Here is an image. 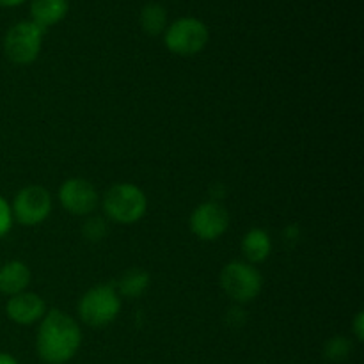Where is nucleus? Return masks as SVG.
Here are the masks:
<instances>
[{
	"label": "nucleus",
	"instance_id": "7",
	"mask_svg": "<svg viewBox=\"0 0 364 364\" xmlns=\"http://www.w3.org/2000/svg\"><path fill=\"white\" fill-rule=\"evenodd\" d=\"M11 212L23 226H36V224L43 223L52 212V198L46 188L39 187V185H31L18 192Z\"/></svg>",
	"mask_w": 364,
	"mask_h": 364
},
{
	"label": "nucleus",
	"instance_id": "17",
	"mask_svg": "<svg viewBox=\"0 0 364 364\" xmlns=\"http://www.w3.org/2000/svg\"><path fill=\"white\" fill-rule=\"evenodd\" d=\"M11 228H13V212L9 203L0 196V238L6 237Z\"/></svg>",
	"mask_w": 364,
	"mask_h": 364
},
{
	"label": "nucleus",
	"instance_id": "21",
	"mask_svg": "<svg viewBox=\"0 0 364 364\" xmlns=\"http://www.w3.org/2000/svg\"><path fill=\"white\" fill-rule=\"evenodd\" d=\"M25 0H0V6L2 7H16L20 4H23Z\"/></svg>",
	"mask_w": 364,
	"mask_h": 364
},
{
	"label": "nucleus",
	"instance_id": "18",
	"mask_svg": "<svg viewBox=\"0 0 364 364\" xmlns=\"http://www.w3.org/2000/svg\"><path fill=\"white\" fill-rule=\"evenodd\" d=\"M85 235L89 240H100L105 235V223L102 219H91L85 224Z\"/></svg>",
	"mask_w": 364,
	"mask_h": 364
},
{
	"label": "nucleus",
	"instance_id": "9",
	"mask_svg": "<svg viewBox=\"0 0 364 364\" xmlns=\"http://www.w3.org/2000/svg\"><path fill=\"white\" fill-rule=\"evenodd\" d=\"M60 205L73 215H89L98 205V194L84 178H71L59 188Z\"/></svg>",
	"mask_w": 364,
	"mask_h": 364
},
{
	"label": "nucleus",
	"instance_id": "16",
	"mask_svg": "<svg viewBox=\"0 0 364 364\" xmlns=\"http://www.w3.org/2000/svg\"><path fill=\"white\" fill-rule=\"evenodd\" d=\"M352 350V345L348 343L345 338H333L329 343L326 345V355L331 361H343Z\"/></svg>",
	"mask_w": 364,
	"mask_h": 364
},
{
	"label": "nucleus",
	"instance_id": "10",
	"mask_svg": "<svg viewBox=\"0 0 364 364\" xmlns=\"http://www.w3.org/2000/svg\"><path fill=\"white\" fill-rule=\"evenodd\" d=\"M6 313L18 326H31L46 313V304L39 295L21 291L7 301Z\"/></svg>",
	"mask_w": 364,
	"mask_h": 364
},
{
	"label": "nucleus",
	"instance_id": "12",
	"mask_svg": "<svg viewBox=\"0 0 364 364\" xmlns=\"http://www.w3.org/2000/svg\"><path fill=\"white\" fill-rule=\"evenodd\" d=\"M31 283V270L21 262H9L0 269V291L9 297L21 294Z\"/></svg>",
	"mask_w": 364,
	"mask_h": 364
},
{
	"label": "nucleus",
	"instance_id": "8",
	"mask_svg": "<svg viewBox=\"0 0 364 364\" xmlns=\"http://www.w3.org/2000/svg\"><path fill=\"white\" fill-rule=\"evenodd\" d=\"M230 226V215L226 208L215 201L199 205L191 217V230L201 240H215L226 233Z\"/></svg>",
	"mask_w": 364,
	"mask_h": 364
},
{
	"label": "nucleus",
	"instance_id": "3",
	"mask_svg": "<svg viewBox=\"0 0 364 364\" xmlns=\"http://www.w3.org/2000/svg\"><path fill=\"white\" fill-rule=\"evenodd\" d=\"M208 27L201 20L192 16L173 21L166 31V46L176 55L191 57L201 52L208 45Z\"/></svg>",
	"mask_w": 364,
	"mask_h": 364
},
{
	"label": "nucleus",
	"instance_id": "1",
	"mask_svg": "<svg viewBox=\"0 0 364 364\" xmlns=\"http://www.w3.org/2000/svg\"><path fill=\"white\" fill-rule=\"evenodd\" d=\"M82 333L78 323L60 309L46 313L39 326L38 354L48 364H64L78 352Z\"/></svg>",
	"mask_w": 364,
	"mask_h": 364
},
{
	"label": "nucleus",
	"instance_id": "15",
	"mask_svg": "<svg viewBox=\"0 0 364 364\" xmlns=\"http://www.w3.org/2000/svg\"><path fill=\"white\" fill-rule=\"evenodd\" d=\"M148 284H149V276L144 272V270L132 269L128 270V272L123 276V279H121L119 290L124 297L135 299L139 297V295L144 294Z\"/></svg>",
	"mask_w": 364,
	"mask_h": 364
},
{
	"label": "nucleus",
	"instance_id": "2",
	"mask_svg": "<svg viewBox=\"0 0 364 364\" xmlns=\"http://www.w3.org/2000/svg\"><path fill=\"white\" fill-rule=\"evenodd\" d=\"M148 208L144 192L132 183H117L105 192L103 210L112 220L119 224H134Z\"/></svg>",
	"mask_w": 364,
	"mask_h": 364
},
{
	"label": "nucleus",
	"instance_id": "14",
	"mask_svg": "<svg viewBox=\"0 0 364 364\" xmlns=\"http://www.w3.org/2000/svg\"><path fill=\"white\" fill-rule=\"evenodd\" d=\"M167 11L162 4L149 2L141 11V27L146 34L159 36L166 31Z\"/></svg>",
	"mask_w": 364,
	"mask_h": 364
},
{
	"label": "nucleus",
	"instance_id": "20",
	"mask_svg": "<svg viewBox=\"0 0 364 364\" xmlns=\"http://www.w3.org/2000/svg\"><path fill=\"white\" fill-rule=\"evenodd\" d=\"M0 364H18V361L13 358V355L0 352Z\"/></svg>",
	"mask_w": 364,
	"mask_h": 364
},
{
	"label": "nucleus",
	"instance_id": "11",
	"mask_svg": "<svg viewBox=\"0 0 364 364\" xmlns=\"http://www.w3.org/2000/svg\"><path fill=\"white\" fill-rule=\"evenodd\" d=\"M70 9L68 0H32L31 2V16L38 27L45 31L46 27L59 23Z\"/></svg>",
	"mask_w": 364,
	"mask_h": 364
},
{
	"label": "nucleus",
	"instance_id": "13",
	"mask_svg": "<svg viewBox=\"0 0 364 364\" xmlns=\"http://www.w3.org/2000/svg\"><path fill=\"white\" fill-rule=\"evenodd\" d=\"M272 249L270 237L263 230H251L242 240V251L251 263L265 262Z\"/></svg>",
	"mask_w": 364,
	"mask_h": 364
},
{
	"label": "nucleus",
	"instance_id": "4",
	"mask_svg": "<svg viewBox=\"0 0 364 364\" xmlns=\"http://www.w3.org/2000/svg\"><path fill=\"white\" fill-rule=\"evenodd\" d=\"M43 31L34 21H18L4 38V52L14 64H31L38 59L43 45Z\"/></svg>",
	"mask_w": 364,
	"mask_h": 364
},
{
	"label": "nucleus",
	"instance_id": "5",
	"mask_svg": "<svg viewBox=\"0 0 364 364\" xmlns=\"http://www.w3.org/2000/svg\"><path fill=\"white\" fill-rule=\"evenodd\" d=\"M121 309V299L116 288L103 284L91 288L78 304V313L84 323L91 327H105L114 322Z\"/></svg>",
	"mask_w": 364,
	"mask_h": 364
},
{
	"label": "nucleus",
	"instance_id": "6",
	"mask_svg": "<svg viewBox=\"0 0 364 364\" xmlns=\"http://www.w3.org/2000/svg\"><path fill=\"white\" fill-rule=\"evenodd\" d=\"M262 274L249 263L231 262L220 272V287L237 302H251L262 291Z\"/></svg>",
	"mask_w": 364,
	"mask_h": 364
},
{
	"label": "nucleus",
	"instance_id": "19",
	"mask_svg": "<svg viewBox=\"0 0 364 364\" xmlns=\"http://www.w3.org/2000/svg\"><path fill=\"white\" fill-rule=\"evenodd\" d=\"M363 313H359L358 316H355V322H354V331H355V336H358L359 341H363L364 338V329H363Z\"/></svg>",
	"mask_w": 364,
	"mask_h": 364
}]
</instances>
